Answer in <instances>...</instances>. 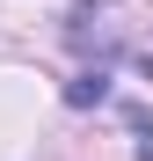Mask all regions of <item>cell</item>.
I'll return each instance as SVG.
<instances>
[{
    "label": "cell",
    "mask_w": 153,
    "mask_h": 161,
    "mask_svg": "<svg viewBox=\"0 0 153 161\" xmlns=\"http://www.w3.org/2000/svg\"><path fill=\"white\" fill-rule=\"evenodd\" d=\"M102 95H110V80H102V73H80V80L66 88V103H102Z\"/></svg>",
    "instance_id": "cell-1"
},
{
    "label": "cell",
    "mask_w": 153,
    "mask_h": 161,
    "mask_svg": "<svg viewBox=\"0 0 153 161\" xmlns=\"http://www.w3.org/2000/svg\"><path fill=\"white\" fill-rule=\"evenodd\" d=\"M139 161H153V139H146V147H139Z\"/></svg>",
    "instance_id": "cell-2"
}]
</instances>
